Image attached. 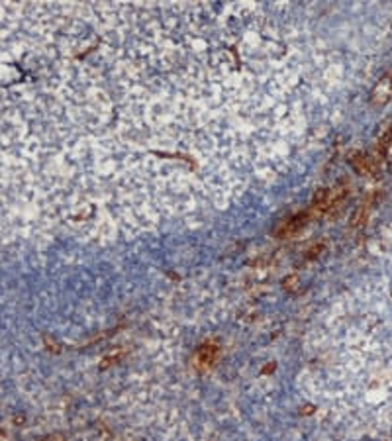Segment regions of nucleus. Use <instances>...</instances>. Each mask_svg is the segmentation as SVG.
Returning <instances> with one entry per match:
<instances>
[{
    "mask_svg": "<svg viewBox=\"0 0 392 441\" xmlns=\"http://www.w3.org/2000/svg\"><path fill=\"white\" fill-rule=\"evenodd\" d=\"M218 357V347L216 345H204L198 353H196V363L198 367H210Z\"/></svg>",
    "mask_w": 392,
    "mask_h": 441,
    "instance_id": "2",
    "label": "nucleus"
},
{
    "mask_svg": "<svg viewBox=\"0 0 392 441\" xmlns=\"http://www.w3.org/2000/svg\"><path fill=\"white\" fill-rule=\"evenodd\" d=\"M306 220H308V214L302 212V214H296L294 218H290L288 221H284V225L278 229V235H292L296 233L298 229H302L306 225Z\"/></svg>",
    "mask_w": 392,
    "mask_h": 441,
    "instance_id": "1",
    "label": "nucleus"
}]
</instances>
